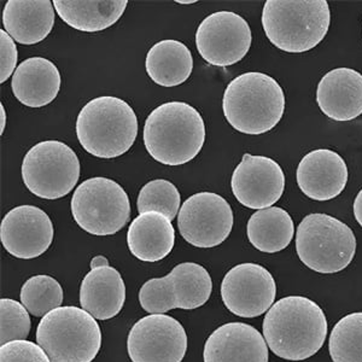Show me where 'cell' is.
I'll list each match as a JSON object with an SVG mask.
<instances>
[{
	"label": "cell",
	"mask_w": 362,
	"mask_h": 362,
	"mask_svg": "<svg viewBox=\"0 0 362 362\" xmlns=\"http://www.w3.org/2000/svg\"><path fill=\"white\" fill-rule=\"evenodd\" d=\"M264 336L279 358L303 361L322 348L327 336L324 310L303 296H288L272 305L264 320Z\"/></svg>",
	"instance_id": "obj_1"
},
{
	"label": "cell",
	"mask_w": 362,
	"mask_h": 362,
	"mask_svg": "<svg viewBox=\"0 0 362 362\" xmlns=\"http://www.w3.org/2000/svg\"><path fill=\"white\" fill-rule=\"evenodd\" d=\"M145 148L162 165H185L201 153L206 124L196 107L185 102H167L153 109L145 121Z\"/></svg>",
	"instance_id": "obj_2"
},
{
	"label": "cell",
	"mask_w": 362,
	"mask_h": 362,
	"mask_svg": "<svg viewBox=\"0 0 362 362\" xmlns=\"http://www.w3.org/2000/svg\"><path fill=\"white\" fill-rule=\"evenodd\" d=\"M223 110L235 131L250 136L264 134L276 127L284 115V90L269 75L244 73L228 83Z\"/></svg>",
	"instance_id": "obj_3"
},
{
	"label": "cell",
	"mask_w": 362,
	"mask_h": 362,
	"mask_svg": "<svg viewBox=\"0 0 362 362\" xmlns=\"http://www.w3.org/2000/svg\"><path fill=\"white\" fill-rule=\"evenodd\" d=\"M76 136L92 156L112 160L131 150L138 136V119L124 99L102 95L78 112Z\"/></svg>",
	"instance_id": "obj_4"
},
{
	"label": "cell",
	"mask_w": 362,
	"mask_h": 362,
	"mask_svg": "<svg viewBox=\"0 0 362 362\" xmlns=\"http://www.w3.org/2000/svg\"><path fill=\"white\" fill-rule=\"evenodd\" d=\"M329 23L326 0H267L262 11L266 37L288 54H303L319 45Z\"/></svg>",
	"instance_id": "obj_5"
},
{
	"label": "cell",
	"mask_w": 362,
	"mask_h": 362,
	"mask_svg": "<svg viewBox=\"0 0 362 362\" xmlns=\"http://www.w3.org/2000/svg\"><path fill=\"white\" fill-rule=\"evenodd\" d=\"M37 343L51 362H92L102 348V331L85 309L58 307L42 317Z\"/></svg>",
	"instance_id": "obj_6"
},
{
	"label": "cell",
	"mask_w": 362,
	"mask_h": 362,
	"mask_svg": "<svg viewBox=\"0 0 362 362\" xmlns=\"http://www.w3.org/2000/svg\"><path fill=\"white\" fill-rule=\"evenodd\" d=\"M297 255L305 266L322 274H334L349 266L356 252L354 232L327 214H309L297 227Z\"/></svg>",
	"instance_id": "obj_7"
},
{
	"label": "cell",
	"mask_w": 362,
	"mask_h": 362,
	"mask_svg": "<svg viewBox=\"0 0 362 362\" xmlns=\"http://www.w3.org/2000/svg\"><path fill=\"white\" fill-rule=\"evenodd\" d=\"M70 206L75 223L98 237L117 233L127 225L132 213L127 192L107 177H90L81 182Z\"/></svg>",
	"instance_id": "obj_8"
},
{
	"label": "cell",
	"mask_w": 362,
	"mask_h": 362,
	"mask_svg": "<svg viewBox=\"0 0 362 362\" xmlns=\"http://www.w3.org/2000/svg\"><path fill=\"white\" fill-rule=\"evenodd\" d=\"M22 180L34 196L59 199L70 194L80 177V160L59 140H44L29 148L22 162Z\"/></svg>",
	"instance_id": "obj_9"
},
{
	"label": "cell",
	"mask_w": 362,
	"mask_h": 362,
	"mask_svg": "<svg viewBox=\"0 0 362 362\" xmlns=\"http://www.w3.org/2000/svg\"><path fill=\"white\" fill-rule=\"evenodd\" d=\"M213 291L211 276L194 262L177 264L168 276L153 278L139 291L141 308L150 314H165L172 309H197L206 305Z\"/></svg>",
	"instance_id": "obj_10"
},
{
	"label": "cell",
	"mask_w": 362,
	"mask_h": 362,
	"mask_svg": "<svg viewBox=\"0 0 362 362\" xmlns=\"http://www.w3.org/2000/svg\"><path fill=\"white\" fill-rule=\"evenodd\" d=\"M177 227L187 243L196 247L223 244L233 227V211L226 199L214 192H199L182 203Z\"/></svg>",
	"instance_id": "obj_11"
},
{
	"label": "cell",
	"mask_w": 362,
	"mask_h": 362,
	"mask_svg": "<svg viewBox=\"0 0 362 362\" xmlns=\"http://www.w3.org/2000/svg\"><path fill=\"white\" fill-rule=\"evenodd\" d=\"M252 35L247 20L232 11H218L206 17L196 32L198 54L215 66H233L250 49Z\"/></svg>",
	"instance_id": "obj_12"
},
{
	"label": "cell",
	"mask_w": 362,
	"mask_h": 362,
	"mask_svg": "<svg viewBox=\"0 0 362 362\" xmlns=\"http://www.w3.org/2000/svg\"><path fill=\"white\" fill-rule=\"evenodd\" d=\"M127 350L132 362H181L187 350V334L177 319L150 314L133 325Z\"/></svg>",
	"instance_id": "obj_13"
},
{
	"label": "cell",
	"mask_w": 362,
	"mask_h": 362,
	"mask_svg": "<svg viewBox=\"0 0 362 362\" xmlns=\"http://www.w3.org/2000/svg\"><path fill=\"white\" fill-rule=\"evenodd\" d=\"M276 296V280L261 264H237L221 283L223 305L237 317L262 315L274 305Z\"/></svg>",
	"instance_id": "obj_14"
},
{
	"label": "cell",
	"mask_w": 362,
	"mask_h": 362,
	"mask_svg": "<svg viewBox=\"0 0 362 362\" xmlns=\"http://www.w3.org/2000/svg\"><path fill=\"white\" fill-rule=\"evenodd\" d=\"M230 187L242 206L249 209H267L284 194V170L269 157L245 153L232 174Z\"/></svg>",
	"instance_id": "obj_15"
},
{
	"label": "cell",
	"mask_w": 362,
	"mask_h": 362,
	"mask_svg": "<svg viewBox=\"0 0 362 362\" xmlns=\"http://www.w3.org/2000/svg\"><path fill=\"white\" fill-rule=\"evenodd\" d=\"M54 228L49 215L34 206L10 210L1 220L0 240L10 255L17 259H37L54 242Z\"/></svg>",
	"instance_id": "obj_16"
},
{
	"label": "cell",
	"mask_w": 362,
	"mask_h": 362,
	"mask_svg": "<svg viewBox=\"0 0 362 362\" xmlns=\"http://www.w3.org/2000/svg\"><path fill=\"white\" fill-rule=\"evenodd\" d=\"M348 167L341 155L329 148L307 153L297 167V184L313 201H329L343 192L348 182Z\"/></svg>",
	"instance_id": "obj_17"
},
{
	"label": "cell",
	"mask_w": 362,
	"mask_h": 362,
	"mask_svg": "<svg viewBox=\"0 0 362 362\" xmlns=\"http://www.w3.org/2000/svg\"><path fill=\"white\" fill-rule=\"evenodd\" d=\"M264 336L244 322H230L210 334L204 344V362H268Z\"/></svg>",
	"instance_id": "obj_18"
},
{
	"label": "cell",
	"mask_w": 362,
	"mask_h": 362,
	"mask_svg": "<svg viewBox=\"0 0 362 362\" xmlns=\"http://www.w3.org/2000/svg\"><path fill=\"white\" fill-rule=\"evenodd\" d=\"M317 102L334 121L356 119L362 114V74L351 68L331 70L317 85Z\"/></svg>",
	"instance_id": "obj_19"
},
{
	"label": "cell",
	"mask_w": 362,
	"mask_h": 362,
	"mask_svg": "<svg viewBox=\"0 0 362 362\" xmlns=\"http://www.w3.org/2000/svg\"><path fill=\"white\" fill-rule=\"evenodd\" d=\"M54 17V3L49 0H8L3 10V25L15 42L35 45L49 37Z\"/></svg>",
	"instance_id": "obj_20"
},
{
	"label": "cell",
	"mask_w": 362,
	"mask_h": 362,
	"mask_svg": "<svg viewBox=\"0 0 362 362\" xmlns=\"http://www.w3.org/2000/svg\"><path fill=\"white\" fill-rule=\"evenodd\" d=\"M62 78L54 63L44 57H30L17 66L11 88L20 103L42 107L52 103L61 90Z\"/></svg>",
	"instance_id": "obj_21"
},
{
	"label": "cell",
	"mask_w": 362,
	"mask_h": 362,
	"mask_svg": "<svg viewBox=\"0 0 362 362\" xmlns=\"http://www.w3.org/2000/svg\"><path fill=\"white\" fill-rule=\"evenodd\" d=\"M126 285L112 266L90 269L80 286V305L98 320H109L124 308Z\"/></svg>",
	"instance_id": "obj_22"
},
{
	"label": "cell",
	"mask_w": 362,
	"mask_h": 362,
	"mask_svg": "<svg viewBox=\"0 0 362 362\" xmlns=\"http://www.w3.org/2000/svg\"><path fill=\"white\" fill-rule=\"evenodd\" d=\"M175 230L172 221L158 211H148L133 220L127 232L128 249L143 262H157L172 252Z\"/></svg>",
	"instance_id": "obj_23"
},
{
	"label": "cell",
	"mask_w": 362,
	"mask_h": 362,
	"mask_svg": "<svg viewBox=\"0 0 362 362\" xmlns=\"http://www.w3.org/2000/svg\"><path fill=\"white\" fill-rule=\"evenodd\" d=\"M127 4V0H54L61 20L85 33L110 28L122 17Z\"/></svg>",
	"instance_id": "obj_24"
},
{
	"label": "cell",
	"mask_w": 362,
	"mask_h": 362,
	"mask_svg": "<svg viewBox=\"0 0 362 362\" xmlns=\"http://www.w3.org/2000/svg\"><path fill=\"white\" fill-rule=\"evenodd\" d=\"M145 68L153 83L163 87L186 83L194 70V57L189 47L177 40H162L148 49Z\"/></svg>",
	"instance_id": "obj_25"
},
{
	"label": "cell",
	"mask_w": 362,
	"mask_h": 362,
	"mask_svg": "<svg viewBox=\"0 0 362 362\" xmlns=\"http://www.w3.org/2000/svg\"><path fill=\"white\" fill-rule=\"evenodd\" d=\"M247 235L249 242L257 250L274 254L290 245L295 235V225L286 210L271 206L251 215Z\"/></svg>",
	"instance_id": "obj_26"
},
{
	"label": "cell",
	"mask_w": 362,
	"mask_h": 362,
	"mask_svg": "<svg viewBox=\"0 0 362 362\" xmlns=\"http://www.w3.org/2000/svg\"><path fill=\"white\" fill-rule=\"evenodd\" d=\"M329 350L334 362H362V313L338 321L329 334Z\"/></svg>",
	"instance_id": "obj_27"
},
{
	"label": "cell",
	"mask_w": 362,
	"mask_h": 362,
	"mask_svg": "<svg viewBox=\"0 0 362 362\" xmlns=\"http://www.w3.org/2000/svg\"><path fill=\"white\" fill-rule=\"evenodd\" d=\"M21 302L29 314L45 317L63 303V288L57 280L49 276L29 278L21 288Z\"/></svg>",
	"instance_id": "obj_28"
},
{
	"label": "cell",
	"mask_w": 362,
	"mask_h": 362,
	"mask_svg": "<svg viewBox=\"0 0 362 362\" xmlns=\"http://www.w3.org/2000/svg\"><path fill=\"white\" fill-rule=\"evenodd\" d=\"M181 197L173 182L165 179L150 181L140 189L136 199L138 213L158 211L173 221L180 211Z\"/></svg>",
	"instance_id": "obj_29"
},
{
	"label": "cell",
	"mask_w": 362,
	"mask_h": 362,
	"mask_svg": "<svg viewBox=\"0 0 362 362\" xmlns=\"http://www.w3.org/2000/svg\"><path fill=\"white\" fill-rule=\"evenodd\" d=\"M0 343L25 341L30 332V317L25 305L10 298L0 300Z\"/></svg>",
	"instance_id": "obj_30"
},
{
	"label": "cell",
	"mask_w": 362,
	"mask_h": 362,
	"mask_svg": "<svg viewBox=\"0 0 362 362\" xmlns=\"http://www.w3.org/2000/svg\"><path fill=\"white\" fill-rule=\"evenodd\" d=\"M0 362H51V360L39 344L29 341H13L0 346Z\"/></svg>",
	"instance_id": "obj_31"
},
{
	"label": "cell",
	"mask_w": 362,
	"mask_h": 362,
	"mask_svg": "<svg viewBox=\"0 0 362 362\" xmlns=\"http://www.w3.org/2000/svg\"><path fill=\"white\" fill-rule=\"evenodd\" d=\"M0 83H4L16 71L18 54L16 44L4 29L0 30Z\"/></svg>",
	"instance_id": "obj_32"
},
{
	"label": "cell",
	"mask_w": 362,
	"mask_h": 362,
	"mask_svg": "<svg viewBox=\"0 0 362 362\" xmlns=\"http://www.w3.org/2000/svg\"><path fill=\"white\" fill-rule=\"evenodd\" d=\"M353 208H354L355 218H356L358 225L362 227V189L358 192L356 198H355L354 206Z\"/></svg>",
	"instance_id": "obj_33"
},
{
	"label": "cell",
	"mask_w": 362,
	"mask_h": 362,
	"mask_svg": "<svg viewBox=\"0 0 362 362\" xmlns=\"http://www.w3.org/2000/svg\"><path fill=\"white\" fill-rule=\"evenodd\" d=\"M109 266V261H107L105 256H95V259L90 261V269H95V268L107 267Z\"/></svg>",
	"instance_id": "obj_34"
},
{
	"label": "cell",
	"mask_w": 362,
	"mask_h": 362,
	"mask_svg": "<svg viewBox=\"0 0 362 362\" xmlns=\"http://www.w3.org/2000/svg\"><path fill=\"white\" fill-rule=\"evenodd\" d=\"M0 115H1V121H0V134H3L5 131V124H6V114H5L4 105L0 104Z\"/></svg>",
	"instance_id": "obj_35"
},
{
	"label": "cell",
	"mask_w": 362,
	"mask_h": 362,
	"mask_svg": "<svg viewBox=\"0 0 362 362\" xmlns=\"http://www.w3.org/2000/svg\"><path fill=\"white\" fill-rule=\"evenodd\" d=\"M177 3L179 4H194V3H197L196 0H177Z\"/></svg>",
	"instance_id": "obj_36"
}]
</instances>
